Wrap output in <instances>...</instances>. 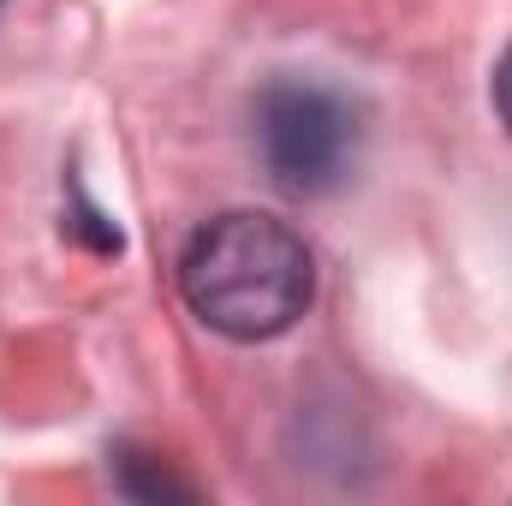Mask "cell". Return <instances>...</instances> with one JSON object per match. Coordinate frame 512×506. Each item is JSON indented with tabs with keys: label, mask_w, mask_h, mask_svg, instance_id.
I'll return each instance as SVG.
<instances>
[{
	"label": "cell",
	"mask_w": 512,
	"mask_h": 506,
	"mask_svg": "<svg viewBox=\"0 0 512 506\" xmlns=\"http://www.w3.org/2000/svg\"><path fill=\"white\" fill-rule=\"evenodd\" d=\"M179 292L203 328L227 340H274L310 310L316 262L286 221L227 209L191 233L179 256Z\"/></svg>",
	"instance_id": "1"
},
{
	"label": "cell",
	"mask_w": 512,
	"mask_h": 506,
	"mask_svg": "<svg viewBox=\"0 0 512 506\" xmlns=\"http://www.w3.org/2000/svg\"><path fill=\"white\" fill-rule=\"evenodd\" d=\"M256 149L280 191L322 197L358 161V114L346 96H334L322 84L274 78L256 96Z\"/></svg>",
	"instance_id": "2"
},
{
	"label": "cell",
	"mask_w": 512,
	"mask_h": 506,
	"mask_svg": "<svg viewBox=\"0 0 512 506\" xmlns=\"http://www.w3.org/2000/svg\"><path fill=\"white\" fill-rule=\"evenodd\" d=\"M495 114H501V126L512 131V42H507V54L495 60Z\"/></svg>",
	"instance_id": "3"
}]
</instances>
